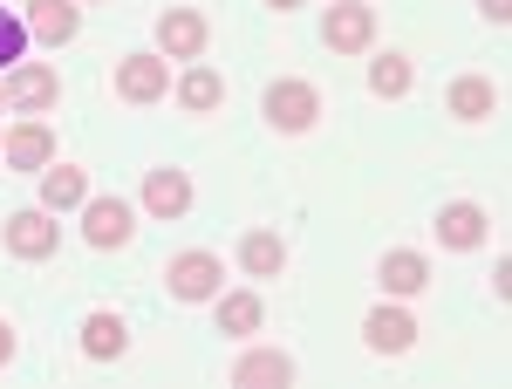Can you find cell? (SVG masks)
<instances>
[{
  "label": "cell",
  "instance_id": "obj_14",
  "mask_svg": "<svg viewBox=\"0 0 512 389\" xmlns=\"http://www.w3.org/2000/svg\"><path fill=\"white\" fill-rule=\"evenodd\" d=\"M376 280H383V294L410 301V294H424V287H431V260H424V253H410V246H396V253H383Z\"/></svg>",
  "mask_w": 512,
  "mask_h": 389
},
{
  "label": "cell",
  "instance_id": "obj_21",
  "mask_svg": "<svg viewBox=\"0 0 512 389\" xmlns=\"http://www.w3.org/2000/svg\"><path fill=\"white\" fill-rule=\"evenodd\" d=\"M260 294H219V335H233V342H246V335H260Z\"/></svg>",
  "mask_w": 512,
  "mask_h": 389
},
{
  "label": "cell",
  "instance_id": "obj_13",
  "mask_svg": "<svg viewBox=\"0 0 512 389\" xmlns=\"http://www.w3.org/2000/svg\"><path fill=\"white\" fill-rule=\"evenodd\" d=\"M233 383L239 389H287L294 383V355H280V349H246L233 362Z\"/></svg>",
  "mask_w": 512,
  "mask_h": 389
},
{
  "label": "cell",
  "instance_id": "obj_9",
  "mask_svg": "<svg viewBox=\"0 0 512 389\" xmlns=\"http://www.w3.org/2000/svg\"><path fill=\"white\" fill-rule=\"evenodd\" d=\"M485 205H472V198H451V205H437V246H451V253H472V246H485Z\"/></svg>",
  "mask_w": 512,
  "mask_h": 389
},
{
  "label": "cell",
  "instance_id": "obj_7",
  "mask_svg": "<svg viewBox=\"0 0 512 389\" xmlns=\"http://www.w3.org/2000/svg\"><path fill=\"white\" fill-rule=\"evenodd\" d=\"M321 41H328L335 55H362V48L376 41V7H362V0H335L328 21H321Z\"/></svg>",
  "mask_w": 512,
  "mask_h": 389
},
{
  "label": "cell",
  "instance_id": "obj_12",
  "mask_svg": "<svg viewBox=\"0 0 512 389\" xmlns=\"http://www.w3.org/2000/svg\"><path fill=\"white\" fill-rule=\"evenodd\" d=\"M7 164H14V171H48V164H55V130L41 117H21L7 130Z\"/></svg>",
  "mask_w": 512,
  "mask_h": 389
},
{
  "label": "cell",
  "instance_id": "obj_15",
  "mask_svg": "<svg viewBox=\"0 0 512 389\" xmlns=\"http://www.w3.org/2000/svg\"><path fill=\"white\" fill-rule=\"evenodd\" d=\"M21 21H28V35H41V41H55V48H62V41H76L82 7H76V0H28V14H21Z\"/></svg>",
  "mask_w": 512,
  "mask_h": 389
},
{
  "label": "cell",
  "instance_id": "obj_10",
  "mask_svg": "<svg viewBox=\"0 0 512 389\" xmlns=\"http://www.w3.org/2000/svg\"><path fill=\"white\" fill-rule=\"evenodd\" d=\"M144 212H151V219H185V212H192V178H185L178 164L144 171Z\"/></svg>",
  "mask_w": 512,
  "mask_h": 389
},
{
  "label": "cell",
  "instance_id": "obj_19",
  "mask_svg": "<svg viewBox=\"0 0 512 389\" xmlns=\"http://www.w3.org/2000/svg\"><path fill=\"white\" fill-rule=\"evenodd\" d=\"M239 267L253 273V280H274V273L287 267V239L267 233V226H253V233L239 239Z\"/></svg>",
  "mask_w": 512,
  "mask_h": 389
},
{
  "label": "cell",
  "instance_id": "obj_5",
  "mask_svg": "<svg viewBox=\"0 0 512 389\" xmlns=\"http://www.w3.org/2000/svg\"><path fill=\"white\" fill-rule=\"evenodd\" d=\"M130 233H137V212H130L123 198H82V239H89L96 253L130 246Z\"/></svg>",
  "mask_w": 512,
  "mask_h": 389
},
{
  "label": "cell",
  "instance_id": "obj_18",
  "mask_svg": "<svg viewBox=\"0 0 512 389\" xmlns=\"http://www.w3.org/2000/svg\"><path fill=\"white\" fill-rule=\"evenodd\" d=\"M171 89H178V103H185L192 117H212V110L226 103V76H219V69H205V62H198V69H185Z\"/></svg>",
  "mask_w": 512,
  "mask_h": 389
},
{
  "label": "cell",
  "instance_id": "obj_17",
  "mask_svg": "<svg viewBox=\"0 0 512 389\" xmlns=\"http://www.w3.org/2000/svg\"><path fill=\"white\" fill-rule=\"evenodd\" d=\"M444 103H451V117H458V123H485V117H499V82H485V76H458Z\"/></svg>",
  "mask_w": 512,
  "mask_h": 389
},
{
  "label": "cell",
  "instance_id": "obj_2",
  "mask_svg": "<svg viewBox=\"0 0 512 389\" xmlns=\"http://www.w3.org/2000/svg\"><path fill=\"white\" fill-rule=\"evenodd\" d=\"M0 96H7V110H21V117H48V110L62 103V76H55V62H14L7 82H0Z\"/></svg>",
  "mask_w": 512,
  "mask_h": 389
},
{
  "label": "cell",
  "instance_id": "obj_26",
  "mask_svg": "<svg viewBox=\"0 0 512 389\" xmlns=\"http://www.w3.org/2000/svg\"><path fill=\"white\" fill-rule=\"evenodd\" d=\"M267 7H274V14H294V7H308V0H267Z\"/></svg>",
  "mask_w": 512,
  "mask_h": 389
},
{
  "label": "cell",
  "instance_id": "obj_8",
  "mask_svg": "<svg viewBox=\"0 0 512 389\" xmlns=\"http://www.w3.org/2000/svg\"><path fill=\"white\" fill-rule=\"evenodd\" d=\"M171 89V62L164 55H123L117 62V96L123 103H164Z\"/></svg>",
  "mask_w": 512,
  "mask_h": 389
},
{
  "label": "cell",
  "instance_id": "obj_3",
  "mask_svg": "<svg viewBox=\"0 0 512 389\" xmlns=\"http://www.w3.org/2000/svg\"><path fill=\"white\" fill-rule=\"evenodd\" d=\"M219 280H226V267H219V253H205V246H185V253L164 267L171 301H185V308H198V301H219Z\"/></svg>",
  "mask_w": 512,
  "mask_h": 389
},
{
  "label": "cell",
  "instance_id": "obj_22",
  "mask_svg": "<svg viewBox=\"0 0 512 389\" xmlns=\"http://www.w3.org/2000/svg\"><path fill=\"white\" fill-rule=\"evenodd\" d=\"M410 82H417V69H410V55H376V62H369V89H376V96H410Z\"/></svg>",
  "mask_w": 512,
  "mask_h": 389
},
{
  "label": "cell",
  "instance_id": "obj_16",
  "mask_svg": "<svg viewBox=\"0 0 512 389\" xmlns=\"http://www.w3.org/2000/svg\"><path fill=\"white\" fill-rule=\"evenodd\" d=\"M123 349H130V328H123V314L96 308L89 321H82V355H89V362H117Z\"/></svg>",
  "mask_w": 512,
  "mask_h": 389
},
{
  "label": "cell",
  "instance_id": "obj_25",
  "mask_svg": "<svg viewBox=\"0 0 512 389\" xmlns=\"http://www.w3.org/2000/svg\"><path fill=\"white\" fill-rule=\"evenodd\" d=\"M478 14H485L492 28H506V21H512V0H478Z\"/></svg>",
  "mask_w": 512,
  "mask_h": 389
},
{
  "label": "cell",
  "instance_id": "obj_28",
  "mask_svg": "<svg viewBox=\"0 0 512 389\" xmlns=\"http://www.w3.org/2000/svg\"><path fill=\"white\" fill-rule=\"evenodd\" d=\"M0 103H7V96H0Z\"/></svg>",
  "mask_w": 512,
  "mask_h": 389
},
{
  "label": "cell",
  "instance_id": "obj_23",
  "mask_svg": "<svg viewBox=\"0 0 512 389\" xmlns=\"http://www.w3.org/2000/svg\"><path fill=\"white\" fill-rule=\"evenodd\" d=\"M21 55H28V21L14 7H0V69H14Z\"/></svg>",
  "mask_w": 512,
  "mask_h": 389
},
{
  "label": "cell",
  "instance_id": "obj_6",
  "mask_svg": "<svg viewBox=\"0 0 512 389\" xmlns=\"http://www.w3.org/2000/svg\"><path fill=\"white\" fill-rule=\"evenodd\" d=\"M205 41H212V28H205L198 7H164L158 14V55L164 62H198Z\"/></svg>",
  "mask_w": 512,
  "mask_h": 389
},
{
  "label": "cell",
  "instance_id": "obj_24",
  "mask_svg": "<svg viewBox=\"0 0 512 389\" xmlns=\"http://www.w3.org/2000/svg\"><path fill=\"white\" fill-rule=\"evenodd\" d=\"M14 349H21V335H14V321H7V314H0V369H7V362H14Z\"/></svg>",
  "mask_w": 512,
  "mask_h": 389
},
{
  "label": "cell",
  "instance_id": "obj_20",
  "mask_svg": "<svg viewBox=\"0 0 512 389\" xmlns=\"http://www.w3.org/2000/svg\"><path fill=\"white\" fill-rule=\"evenodd\" d=\"M82 198H89V178H82L76 164H48V171H41V205H48L55 219H62V212H76Z\"/></svg>",
  "mask_w": 512,
  "mask_h": 389
},
{
  "label": "cell",
  "instance_id": "obj_27",
  "mask_svg": "<svg viewBox=\"0 0 512 389\" xmlns=\"http://www.w3.org/2000/svg\"><path fill=\"white\" fill-rule=\"evenodd\" d=\"M0 157H7V137H0Z\"/></svg>",
  "mask_w": 512,
  "mask_h": 389
},
{
  "label": "cell",
  "instance_id": "obj_4",
  "mask_svg": "<svg viewBox=\"0 0 512 389\" xmlns=\"http://www.w3.org/2000/svg\"><path fill=\"white\" fill-rule=\"evenodd\" d=\"M0 239H7V253H14V260H55L62 226H55V212H48V205H21V212H7Z\"/></svg>",
  "mask_w": 512,
  "mask_h": 389
},
{
  "label": "cell",
  "instance_id": "obj_1",
  "mask_svg": "<svg viewBox=\"0 0 512 389\" xmlns=\"http://www.w3.org/2000/svg\"><path fill=\"white\" fill-rule=\"evenodd\" d=\"M260 117H267V130H280V137H301V130H315L321 117V89L301 76H280L267 82V96H260Z\"/></svg>",
  "mask_w": 512,
  "mask_h": 389
},
{
  "label": "cell",
  "instance_id": "obj_11",
  "mask_svg": "<svg viewBox=\"0 0 512 389\" xmlns=\"http://www.w3.org/2000/svg\"><path fill=\"white\" fill-rule=\"evenodd\" d=\"M362 342H369L376 355H403L410 342H417V314L396 308V301H390V308H369V314H362Z\"/></svg>",
  "mask_w": 512,
  "mask_h": 389
}]
</instances>
